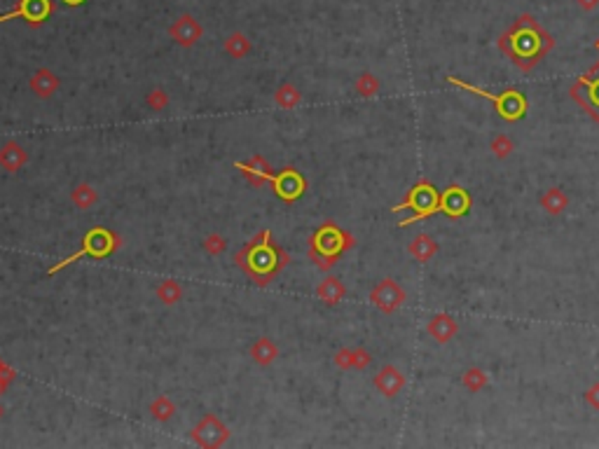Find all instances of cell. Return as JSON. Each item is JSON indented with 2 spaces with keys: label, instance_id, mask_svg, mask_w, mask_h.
Masks as SVG:
<instances>
[{
  "label": "cell",
  "instance_id": "f546056e",
  "mask_svg": "<svg viewBox=\"0 0 599 449\" xmlns=\"http://www.w3.org/2000/svg\"><path fill=\"white\" fill-rule=\"evenodd\" d=\"M489 150H492L499 159H506L513 150H515V143H513L506 134H496L494 138L489 141Z\"/></svg>",
  "mask_w": 599,
  "mask_h": 449
},
{
  "label": "cell",
  "instance_id": "4316f807",
  "mask_svg": "<svg viewBox=\"0 0 599 449\" xmlns=\"http://www.w3.org/2000/svg\"><path fill=\"white\" fill-rule=\"evenodd\" d=\"M150 414L155 422L167 424L174 419V414H176V402L171 400L169 396H157L155 400L150 402Z\"/></svg>",
  "mask_w": 599,
  "mask_h": 449
},
{
  "label": "cell",
  "instance_id": "60d3db41",
  "mask_svg": "<svg viewBox=\"0 0 599 449\" xmlns=\"http://www.w3.org/2000/svg\"><path fill=\"white\" fill-rule=\"evenodd\" d=\"M3 363H5V361H3V358H0V365H3Z\"/></svg>",
  "mask_w": 599,
  "mask_h": 449
},
{
  "label": "cell",
  "instance_id": "ffe728a7",
  "mask_svg": "<svg viewBox=\"0 0 599 449\" xmlns=\"http://www.w3.org/2000/svg\"><path fill=\"white\" fill-rule=\"evenodd\" d=\"M316 298L328 306H338L347 298V288L338 276H326L316 286Z\"/></svg>",
  "mask_w": 599,
  "mask_h": 449
},
{
  "label": "cell",
  "instance_id": "ac0fdd59",
  "mask_svg": "<svg viewBox=\"0 0 599 449\" xmlns=\"http://www.w3.org/2000/svg\"><path fill=\"white\" fill-rule=\"evenodd\" d=\"M28 162V152L21 147L16 141H8V143L0 145V169L5 173H16L26 167Z\"/></svg>",
  "mask_w": 599,
  "mask_h": 449
},
{
  "label": "cell",
  "instance_id": "1f68e13d",
  "mask_svg": "<svg viewBox=\"0 0 599 449\" xmlns=\"http://www.w3.org/2000/svg\"><path fill=\"white\" fill-rule=\"evenodd\" d=\"M204 251H207L209 255H220L227 251V241L222 234H209L207 239H204Z\"/></svg>",
  "mask_w": 599,
  "mask_h": 449
},
{
  "label": "cell",
  "instance_id": "4fadbf2b",
  "mask_svg": "<svg viewBox=\"0 0 599 449\" xmlns=\"http://www.w3.org/2000/svg\"><path fill=\"white\" fill-rule=\"evenodd\" d=\"M237 169L242 171L244 175L248 178V183L253 187H262L267 183H274V178H277V173H274V169L267 164V159L262 155H255L250 162H237Z\"/></svg>",
  "mask_w": 599,
  "mask_h": 449
},
{
  "label": "cell",
  "instance_id": "6da1fadb",
  "mask_svg": "<svg viewBox=\"0 0 599 449\" xmlns=\"http://www.w3.org/2000/svg\"><path fill=\"white\" fill-rule=\"evenodd\" d=\"M552 47H555V40L532 14H520L499 38V49L524 73L532 71L541 59H545Z\"/></svg>",
  "mask_w": 599,
  "mask_h": 449
},
{
  "label": "cell",
  "instance_id": "74e56055",
  "mask_svg": "<svg viewBox=\"0 0 599 449\" xmlns=\"http://www.w3.org/2000/svg\"><path fill=\"white\" fill-rule=\"evenodd\" d=\"M64 3H68V5H80V3H84V0H64Z\"/></svg>",
  "mask_w": 599,
  "mask_h": 449
},
{
  "label": "cell",
  "instance_id": "52a82bcc",
  "mask_svg": "<svg viewBox=\"0 0 599 449\" xmlns=\"http://www.w3.org/2000/svg\"><path fill=\"white\" fill-rule=\"evenodd\" d=\"M569 96L599 124V77H595V73L590 71L576 80L574 87L569 89Z\"/></svg>",
  "mask_w": 599,
  "mask_h": 449
},
{
  "label": "cell",
  "instance_id": "4dcf8cb0",
  "mask_svg": "<svg viewBox=\"0 0 599 449\" xmlns=\"http://www.w3.org/2000/svg\"><path fill=\"white\" fill-rule=\"evenodd\" d=\"M169 94L164 92L162 87H157V89H152L150 94L145 96V106L150 108L152 112H162V110H167L169 108Z\"/></svg>",
  "mask_w": 599,
  "mask_h": 449
},
{
  "label": "cell",
  "instance_id": "9c48e42d",
  "mask_svg": "<svg viewBox=\"0 0 599 449\" xmlns=\"http://www.w3.org/2000/svg\"><path fill=\"white\" fill-rule=\"evenodd\" d=\"M405 298H408V295H405V291L393 278H381L377 286L370 291V302L377 306L381 314H393V311H398L403 306Z\"/></svg>",
  "mask_w": 599,
  "mask_h": 449
},
{
  "label": "cell",
  "instance_id": "2e32d148",
  "mask_svg": "<svg viewBox=\"0 0 599 449\" xmlns=\"http://www.w3.org/2000/svg\"><path fill=\"white\" fill-rule=\"evenodd\" d=\"M274 187H277V195L281 199L295 202V199L302 197V192H305V180H302V175L295 171V169H286V171L274 178Z\"/></svg>",
  "mask_w": 599,
  "mask_h": 449
},
{
  "label": "cell",
  "instance_id": "f35d334b",
  "mask_svg": "<svg viewBox=\"0 0 599 449\" xmlns=\"http://www.w3.org/2000/svg\"><path fill=\"white\" fill-rule=\"evenodd\" d=\"M3 414H5V407H3V405H0V419H3Z\"/></svg>",
  "mask_w": 599,
  "mask_h": 449
},
{
  "label": "cell",
  "instance_id": "8fae6325",
  "mask_svg": "<svg viewBox=\"0 0 599 449\" xmlns=\"http://www.w3.org/2000/svg\"><path fill=\"white\" fill-rule=\"evenodd\" d=\"M473 199L461 185H447L441 195V213L449 220H459L471 211Z\"/></svg>",
  "mask_w": 599,
  "mask_h": 449
},
{
  "label": "cell",
  "instance_id": "d6a6232c",
  "mask_svg": "<svg viewBox=\"0 0 599 449\" xmlns=\"http://www.w3.org/2000/svg\"><path fill=\"white\" fill-rule=\"evenodd\" d=\"M370 363H373V356H370L368 349H363V346L351 349V370H365Z\"/></svg>",
  "mask_w": 599,
  "mask_h": 449
},
{
  "label": "cell",
  "instance_id": "cb8c5ba5",
  "mask_svg": "<svg viewBox=\"0 0 599 449\" xmlns=\"http://www.w3.org/2000/svg\"><path fill=\"white\" fill-rule=\"evenodd\" d=\"M222 47H225V54L230 56V59H246V56L250 54V49H253V45H250L246 33L235 31L232 36H227Z\"/></svg>",
  "mask_w": 599,
  "mask_h": 449
},
{
  "label": "cell",
  "instance_id": "8992f818",
  "mask_svg": "<svg viewBox=\"0 0 599 449\" xmlns=\"http://www.w3.org/2000/svg\"><path fill=\"white\" fill-rule=\"evenodd\" d=\"M115 248H117V236L113 234V232L104 230V227H96V230H91L89 234L82 239V248H80L78 253H73L71 258L61 260L56 267H52V269H49V274H56L59 269L73 265L75 260L82 258V255H91V258H106V255H110Z\"/></svg>",
  "mask_w": 599,
  "mask_h": 449
},
{
  "label": "cell",
  "instance_id": "3957f363",
  "mask_svg": "<svg viewBox=\"0 0 599 449\" xmlns=\"http://www.w3.org/2000/svg\"><path fill=\"white\" fill-rule=\"evenodd\" d=\"M353 246V236L349 232L340 230L335 223H326L318 227V232L312 236L309 241V258L316 263L321 269H330L340 260V255L349 251Z\"/></svg>",
  "mask_w": 599,
  "mask_h": 449
},
{
  "label": "cell",
  "instance_id": "d590c367",
  "mask_svg": "<svg viewBox=\"0 0 599 449\" xmlns=\"http://www.w3.org/2000/svg\"><path fill=\"white\" fill-rule=\"evenodd\" d=\"M576 3H578V8L583 10V12H595L599 8V0H576Z\"/></svg>",
  "mask_w": 599,
  "mask_h": 449
},
{
  "label": "cell",
  "instance_id": "7402d4cb",
  "mask_svg": "<svg viewBox=\"0 0 599 449\" xmlns=\"http://www.w3.org/2000/svg\"><path fill=\"white\" fill-rule=\"evenodd\" d=\"M408 253L412 255L417 263L424 265L438 253V243H436V239H431L429 234H417L412 241L408 243Z\"/></svg>",
  "mask_w": 599,
  "mask_h": 449
},
{
  "label": "cell",
  "instance_id": "5bb4252c",
  "mask_svg": "<svg viewBox=\"0 0 599 449\" xmlns=\"http://www.w3.org/2000/svg\"><path fill=\"white\" fill-rule=\"evenodd\" d=\"M375 389L384 398H396L405 389V374L396 365H384L375 374Z\"/></svg>",
  "mask_w": 599,
  "mask_h": 449
},
{
  "label": "cell",
  "instance_id": "44dd1931",
  "mask_svg": "<svg viewBox=\"0 0 599 449\" xmlns=\"http://www.w3.org/2000/svg\"><path fill=\"white\" fill-rule=\"evenodd\" d=\"M539 204H541V208H543L545 213L562 215L569 208V197H567V192H564L562 187H548L543 195H541Z\"/></svg>",
  "mask_w": 599,
  "mask_h": 449
},
{
  "label": "cell",
  "instance_id": "ba28073f",
  "mask_svg": "<svg viewBox=\"0 0 599 449\" xmlns=\"http://www.w3.org/2000/svg\"><path fill=\"white\" fill-rule=\"evenodd\" d=\"M192 440H195L197 445L209 447V449L222 447L227 440H230V428L222 424L220 417L207 414V417L195 426V430H192Z\"/></svg>",
  "mask_w": 599,
  "mask_h": 449
},
{
  "label": "cell",
  "instance_id": "30bf717a",
  "mask_svg": "<svg viewBox=\"0 0 599 449\" xmlns=\"http://www.w3.org/2000/svg\"><path fill=\"white\" fill-rule=\"evenodd\" d=\"M169 38L174 40V43L178 45V47L190 49V47H195L199 40L204 38V26H202V21H199L197 16L180 14V16H176V19L171 21Z\"/></svg>",
  "mask_w": 599,
  "mask_h": 449
},
{
  "label": "cell",
  "instance_id": "ab89813d",
  "mask_svg": "<svg viewBox=\"0 0 599 449\" xmlns=\"http://www.w3.org/2000/svg\"><path fill=\"white\" fill-rule=\"evenodd\" d=\"M595 47H597V49H599V40H597V43H595Z\"/></svg>",
  "mask_w": 599,
  "mask_h": 449
},
{
  "label": "cell",
  "instance_id": "7a4b0ae2",
  "mask_svg": "<svg viewBox=\"0 0 599 449\" xmlns=\"http://www.w3.org/2000/svg\"><path fill=\"white\" fill-rule=\"evenodd\" d=\"M270 239L272 234L267 230L260 232L244 251L237 253V265L242 267L250 278H258L260 286H265L267 278L279 274V271L288 265V255L283 253L281 248L274 246Z\"/></svg>",
  "mask_w": 599,
  "mask_h": 449
},
{
  "label": "cell",
  "instance_id": "d4e9b609",
  "mask_svg": "<svg viewBox=\"0 0 599 449\" xmlns=\"http://www.w3.org/2000/svg\"><path fill=\"white\" fill-rule=\"evenodd\" d=\"M155 295L164 306H174L183 300V286L176 278H164V281H159Z\"/></svg>",
  "mask_w": 599,
  "mask_h": 449
},
{
  "label": "cell",
  "instance_id": "277c9868",
  "mask_svg": "<svg viewBox=\"0 0 599 449\" xmlns=\"http://www.w3.org/2000/svg\"><path fill=\"white\" fill-rule=\"evenodd\" d=\"M445 82L452 84V87L466 89V92L480 96V99L492 101L494 108H496V115H499L501 119H506V122H517V119H522L524 115H527L529 104H527V99H524V94L517 92V89H506V92H501V94H492V92H487V89L469 84L466 80L454 77V75H447L445 77Z\"/></svg>",
  "mask_w": 599,
  "mask_h": 449
},
{
  "label": "cell",
  "instance_id": "f1b7e54d",
  "mask_svg": "<svg viewBox=\"0 0 599 449\" xmlns=\"http://www.w3.org/2000/svg\"><path fill=\"white\" fill-rule=\"evenodd\" d=\"M353 89H356V94L361 96V99H373V96L379 94V80L375 77L373 73H363V75L356 80Z\"/></svg>",
  "mask_w": 599,
  "mask_h": 449
},
{
  "label": "cell",
  "instance_id": "e575fe53",
  "mask_svg": "<svg viewBox=\"0 0 599 449\" xmlns=\"http://www.w3.org/2000/svg\"><path fill=\"white\" fill-rule=\"evenodd\" d=\"M585 402L592 407V410L599 412V382H595L590 386V389L585 391Z\"/></svg>",
  "mask_w": 599,
  "mask_h": 449
},
{
  "label": "cell",
  "instance_id": "8d00e7d4",
  "mask_svg": "<svg viewBox=\"0 0 599 449\" xmlns=\"http://www.w3.org/2000/svg\"><path fill=\"white\" fill-rule=\"evenodd\" d=\"M8 386H10V384H8V382H5V379H3V377H0V396H3V393H5V391H8Z\"/></svg>",
  "mask_w": 599,
  "mask_h": 449
},
{
  "label": "cell",
  "instance_id": "836d02e7",
  "mask_svg": "<svg viewBox=\"0 0 599 449\" xmlns=\"http://www.w3.org/2000/svg\"><path fill=\"white\" fill-rule=\"evenodd\" d=\"M333 363L340 367V370H351V349H340V351H335Z\"/></svg>",
  "mask_w": 599,
  "mask_h": 449
},
{
  "label": "cell",
  "instance_id": "5b68a950",
  "mask_svg": "<svg viewBox=\"0 0 599 449\" xmlns=\"http://www.w3.org/2000/svg\"><path fill=\"white\" fill-rule=\"evenodd\" d=\"M405 208H410L412 215L401 220L398 227H408L412 223H419V220H426V218H431V215L441 213V192H438L436 185L429 183V180H417V183L410 187L405 202H401L398 206H393L391 211L398 213V211H405Z\"/></svg>",
  "mask_w": 599,
  "mask_h": 449
},
{
  "label": "cell",
  "instance_id": "603a6c76",
  "mask_svg": "<svg viewBox=\"0 0 599 449\" xmlns=\"http://www.w3.org/2000/svg\"><path fill=\"white\" fill-rule=\"evenodd\" d=\"M71 202H73V206H75L78 211H89V208H94L96 204H99V192L94 190V185L80 183V185L73 187Z\"/></svg>",
  "mask_w": 599,
  "mask_h": 449
},
{
  "label": "cell",
  "instance_id": "7c38bea8",
  "mask_svg": "<svg viewBox=\"0 0 599 449\" xmlns=\"http://www.w3.org/2000/svg\"><path fill=\"white\" fill-rule=\"evenodd\" d=\"M49 14H52V3H49V0H19L12 12L0 14V24H3V21H8V19H16V16H21L26 24L40 26Z\"/></svg>",
  "mask_w": 599,
  "mask_h": 449
},
{
  "label": "cell",
  "instance_id": "484cf974",
  "mask_svg": "<svg viewBox=\"0 0 599 449\" xmlns=\"http://www.w3.org/2000/svg\"><path fill=\"white\" fill-rule=\"evenodd\" d=\"M274 101H277V106L283 108V110H293V108L300 106L302 94H300V89L295 87V84L283 82L281 87H279L277 92H274Z\"/></svg>",
  "mask_w": 599,
  "mask_h": 449
},
{
  "label": "cell",
  "instance_id": "9a60e30c",
  "mask_svg": "<svg viewBox=\"0 0 599 449\" xmlns=\"http://www.w3.org/2000/svg\"><path fill=\"white\" fill-rule=\"evenodd\" d=\"M59 75H56L54 71H49V68H38L36 73L31 75V80H28V87H31V92L38 96V99H52V96L59 92Z\"/></svg>",
  "mask_w": 599,
  "mask_h": 449
},
{
  "label": "cell",
  "instance_id": "83f0119b",
  "mask_svg": "<svg viewBox=\"0 0 599 449\" xmlns=\"http://www.w3.org/2000/svg\"><path fill=\"white\" fill-rule=\"evenodd\" d=\"M461 384H464V389H469L471 393H480L484 386L489 384V377L480 367H469V370L461 374Z\"/></svg>",
  "mask_w": 599,
  "mask_h": 449
},
{
  "label": "cell",
  "instance_id": "e0dca14e",
  "mask_svg": "<svg viewBox=\"0 0 599 449\" xmlns=\"http://www.w3.org/2000/svg\"><path fill=\"white\" fill-rule=\"evenodd\" d=\"M426 330H429V335L438 344H447L449 339H454L456 332H459V323H456L454 316L443 314L441 311V314L431 316V321L426 323Z\"/></svg>",
  "mask_w": 599,
  "mask_h": 449
},
{
  "label": "cell",
  "instance_id": "d6986e66",
  "mask_svg": "<svg viewBox=\"0 0 599 449\" xmlns=\"http://www.w3.org/2000/svg\"><path fill=\"white\" fill-rule=\"evenodd\" d=\"M248 356L258 367H270L272 363L279 358V346L270 337H258L253 344H250Z\"/></svg>",
  "mask_w": 599,
  "mask_h": 449
}]
</instances>
